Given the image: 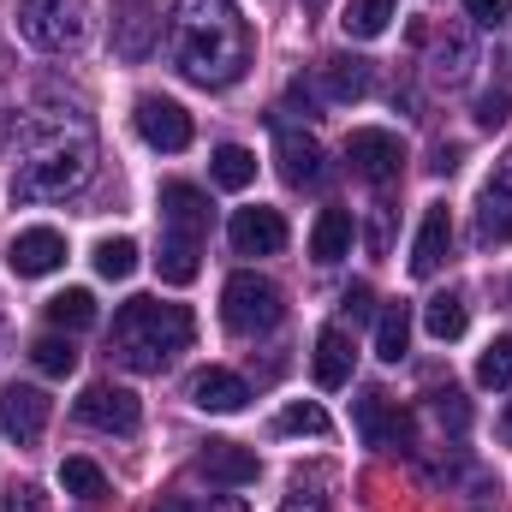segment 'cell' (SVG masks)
<instances>
[{"label":"cell","mask_w":512,"mask_h":512,"mask_svg":"<svg viewBox=\"0 0 512 512\" xmlns=\"http://www.w3.org/2000/svg\"><path fill=\"white\" fill-rule=\"evenodd\" d=\"M167 54L179 78L203 90H227L251 66V24L239 18L233 0H179L167 18Z\"/></svg>","instance_id":"obj_1"},{"label":"cell","mask_w":512,"mask_h":512,"mask_svg":"<svg viewBox=\"0 0 512 512\" xmlns=\"http://www.w3.org/2000/svg\"><path fill=\"white\" fill-rule=\"evenodd\" d=\"M191 340H197V316L185 304H161V298H126L114 310V334H108L114 358L137 376H161L179 352H191Z\"/></svg>","instance_id":"obj_2"},{"label":"cell","mask_w":512,"mask_h":512,"mask_svg":"<svg viewBox=\"0 0 512 512\" xmlns=\"http://www.w3.org/2000/svg\"><path fill=\"white\" fill-rule=\"evenodd\" d=\"M12 143H18V167H12L18 203H48V197H66L90 179V131H78L66 143V131L48 137L42 126H24Z\"/></svg>","instance_id":"obj_3"},{"label":"cell","mask_w":512,"mask_h":512,"mask_svg":"<svg viewBox=\"0 0 512 512\" xmlns=\"http://www.w3.org/2000/svg\"><path fill=\"white\" fill-rule=\"evenodd\" d=\"M280 316H286V304H280V286L274 280H262L251 268H239L227 286H221V322L233 328V334H268V328H280Z\"/></svg>","instance_id":"obj_4"},{"label":"cell","mask_w":512,"mask_h":512,"mask_svg":"<svg viewBox=\"0 0 512 512\" xmlns=\"http://www.w3.org/2000/svg\"><path fill=\"white\" fill-rule=\"evenodd\" d=\"M84 30H90V6L84 0H18V36L48 48V54L78 48Z\"/></svg>","instance_id":"obj_5"},{"label":"cell","mask_w":512,"mask_h":512,"mask_svg":"<svg viewBox=\"0 0 512 512\" xmlns=\"http://www.w3.org/2000/svg\"><path fill=\"white\" fill-rule=\"evenodd\" d=\"M78 423H90V429H102V435H131V429L143 423V405H137L131 387L96 382V387H84V399H78Z\"/></svg>","instance_id":"obj_6"},{"label":"cell","mask_w":512,"mask_h":512,"mask_svg":"<svg viewBox=\"0 0 512 512\" xmlns=\"http://www.w3.org/2000/svg\"><path fill=\"white\" fill-rule=\"evenodd\" d=\"M346 161H352V173L358 179H370V185H387V179H399V167H405V143L382 126H364L346 137Z\"/></svg>","instance_id":"obj_7"},{"label":"cell","mask_w":512,"mask_h":512,"mask_svg":"<svg viewBox=\"0 0 512 512\" xmlns=\"http://www.w3.org/2000/svg\"><path fill=\"white\" fill-rule=\"evenodd\" d=\"M352 417H358V435H364V447H411V417H405V405L382 393V387H370L358 405H352Z\"/></svg>","instance_id":"obj_8"},{"label":"cell","mask_w":512,"mask_h":512,"mask_svg":"<svg viewBox=\"0 0 512 512\" xmlns=\"http://www.w3.org/2000/svg\"><path fill=\"white\" fill-rule=\"evenodd\" d=\"M108 36H114V54H120V60H149L155 42H161V12H155V0H114Z\"/></svg>","instance_id":"obj_9"},{"label":"cell","mask_w":512,"mask_h":512,"mask_svg":"<svg viewBox=\"0 0 512 512\" xmlns=\"http://www.w3.org/2000/svg\"><path fill=\"white\" fill-rule=\"evenodd\" d=\"M131 120H137V137L149 149H161V155H179L191 143V114L179 102H167V96H137V114Z\"/></svg>","instance_id":"obj_10"},{"label":"cell","mask_w":512,"mask_h":512,"mask_svg":"<svg viewBox=\"0 0 512 512\" xmlns=\"http://www.w3.org/2000/svg\"><path fill=\"white\" fill-rule=\"evenodd\" d=\"M48 411H54V405H48L42 387H24V382L0 387V435H6V441H18V447L36 441V435L48 429Z\"/></svg>","instance_id":"obj_11"},{"label":"cell","mask_w":512,"mask_h":512,"mask_svg":"<svg viewBox=\"0 0 512 512\" xmlns=\"http://www.w3.org/2000/svg\"><path fill=\"white\" fill-rule=\"evenodd\" d=\"M6 262H12L18 280H42V274H54V268L66 262V239H60L54 227H24V233L6 245Z\"/></svg>","instance_id":"obj_12"},{"label":"cell","mask_w":512,"mask_h":512,"mask_svg":"<svg viewBox=\"0 0 512 512\" xmlns=\"http://www.w3.org/2000/svg\"><path fill=\"white\" fill-rule=\"evenodd\" d=\"M227 239H233V251L239 256H274L286 245V215L280 209H239L233 221H227Z\"/></svg>","instance_id":"obj_13"},{"label":"cell","mask_w":512,"mask_h":512,"mask_svg":"<svg viewBox=\"0 0 512 512\" xmlns=\"http://www.w3.org/2000/svg\"><path fill=\"white\" fill-rule=\"evenodd\" d=\"M161 221H167V233L173 239H197L203 245V233H209V197L197 191V185H161Z\"/></svg>","instance_id":"obj_14"},{"label":"cell","mask_w":512,"mask_h":512,"mask_svg":"<svg viewBox=\"0 0 512 512\" xmlns=\"http://www.w3.org/2000/svg\"><path fill=\"white\" fill-rule=\"evenodd\" d=\"M197 471H203L209 483H221V489H245V483H256L262 459H256L251 447H239V441H209V447L197 453Z\"/></svg>","instance_id":"obj_15"},{"label":"cell","mask_w":512,"mask_h":512,"mask_svg":"<svg viewBox=\"0 0 512 512\" xmlns=\"http://www.w3.org/2000/svg\"><path fill=\"white\" fill-rule=\"evenodd\" d=\"M274 155H280V179H286V185H322V179H328V167H322V143L304 137V131L280 126Z\"/></svg>","instance_id":"obj_16"},{"label":"cell","mask_w":512,"mask_h":512,"mask_svg":"<svg viewBox=\"0 0 512 512\" xmlns=\"http://www.w3.org/2000/svg\"><path fill=\"white\" fill-rule=\"evenodd\" d=\"M245 399H251V387L245 376H233V370H221V364H209V370H197L191 376V405L197 411H245Z\"/></svg>","instance_id":"obj_17"},{"label":"cell","mask_w":512,"mask_h":512,"mask_svg":"<svg viewBox=\"0 0 512 512\" xmlns=\"http://www.w3.org/2000/svg\"><path fill=\"white\" fill-rule=\"evenodd\" d=\"M447 245H453V215H447V203H435V209L423 215V227H417V245H411V274H417V280L441 274Z\"/></svg>","instance_id":"obj_18"},{"label":"cell","mask_w":512,"mask_h":512,"mask_svg":"<svg viewBox=\"0 0 512 512\" xmlns=\"http://www.w3.org/2000/svg\"><path fill=\"white\" fill-rule=\"evenodd\" d=\"M370 84H376V66H370L364 54H334V60H322V90H328V102H364Z\"/></svg>","instance_id":"obj_19"},{"label":"cell","mask_w":512,"mask_h":512,"mask_svg":"<svg viewBox=\"0 0 512 512\" xmlns=\"http://www.w3.org/2000/svg\"><path fill=\"white\" fill-rule=\"evenodd\" d=\"M352 382V334L340 322H328L316 334V387H346Z\"/></svg>","instance_id":"obj_20"},{"label":"cell","mask_w":512,"mask_h":512,"mask_svg":"<svg viewBox=\"0 0 512 512\" xmlns=\"http://www.w3.org/2000/svg\"><path fill=\"white\" fill-rule=\"evenodd\" d=\"M352 239H358L352 215L346 209H322L316 227H310V256L316 262H340V256H352Z\"/></svg>","instance_id":"obj_21"},{"label":"cell","mask_w":512,"mask_h":512,"mask_svg":"<svg viewBox=\"0 0 512 512\" xmlns=\"http://www.w3.org/2000/svg\"><path fill=\"white\" fill-rule=\"evenodd\" d=\"M334 471L328 465H316V471H298L292 477V489H286V501H280V512H334Z\"/></svg>","instance_id":"obj_22"},{"label":"cell","mask_w":512,"mask_h":512,"mask_svg":"<svg viewBox=\"0 0 512 512\" xmlns=\"http://www.w3.org/2000/svg\"><path fill=\"white\" fill-rule=\"evenodd\" d=\"M477 239L483 245H512V191L489 185L477 197Z\"/></svg>","instance_id":"obj_23"},{"label":"cell","mask_w":512,"mask_h":512,"mask_svg":"<svg viewBox=\"0 0 512 512\" xmlns=\"http://www.w3.org/2000/svg\"><path fill=\"white\" fill-rule=\"evenodd\" d=\"M405 352H411V304H382V316H376V358L399 364Z\"/></svg>","instance_id":"obj_24"},{"label":"cell","mask_w":512,"mask_h":512,"mask_svg":"<svg viewBox=\"0 0 512 512\" xmlns=\"http://www.w3.org/2000/svg\"><path fill=\"white\" fill-rule=\"evenodd\" d=\"M155 262H161V280H167V286H191V280H197V268H203V245H197V239H173V233H167Z\"/></svg>","instance_id":"obj_25"},{"label":"cell","mask_w":512,"mask_h":512,"mask_svg":"<svg viewBox=\"0 0 512 512\" xmlns=\"http://www.w3.org/2000/svg\"><path fill=\"white\" fill-rule=\"evenodd\" d=\"M387 18H393V0H346L340 30H346L352 42H376L387 30Z\"/></svg>","instance_id":"obj_26"},{"label":"cell","mask_w":512,"mask_h":512,"mask_svg":"<svg viewBox=\"0 0 512 512\" xmlns=\"http://www.w3.org/2000/svg\"><path fill=\"white\" fill-rule=\"evenodd\" d=\"M209 173H215L221 191H245V185L256 179V155L245 149V143H221L215 161H209Z\"/></svg>","instance_id":"obj_27"},{"label":"cell","mask_w":512,"mask_h":512,"mask_svg":"<svg viewBox=\"0 0 512 512\" xmlns=\"http://www.w3.org/2000/svg\"><path fill=\"white\" fill-rule=\"evenodd\" d=\"M471 66H477L471 36H465V30H447V42L435 48V78H441V84H465V78H471Z\"/></svg>","instance_id":"obj_28"},{"label":"cell","mask_w":512,"mask_h":512,"mask_svg":"<svg viewBox=\"0 0 512 512\" xmlns=\"http://www.w3.org/2000/svg\"><path fill=\"white\" fill-rule=\"evenodd\" d=\"M48 322H54V328H66V334H78V328H90V322H96V298H90L84 286H66V292H54V298H48Z\"/></svg>","instance_id":"obj_29"},{"label":"cell","mask_w":512,"mask_h":512,"mask_svg":"<svg viewBox=\"0 0 512 512\" xmlns=\"http://www.w3.org/2000/svg\"><path fill=\"white\" fill-rule=\"evenodd\" d=\"M465 322H471V316H465V298H459V292H441V298H429V310H423V328H429L441 346H447V340H459V334H465Z\"/></svg>","instance_id":"obj_30"},{"label":"cell","mask_w":512,"mask_h":512,"mask_svg":"<svg viewBox=\"0 0 512 512\" xmlns=\"http://www.w3.org/2000/svg\"><path fill=\"white\" fill-rule=\"evenodd\" d=\"M30 358H36L42 376H72V370H78V346L60 340V334H42V340L30 346Z\"/></svg>","instance_id":"obj_31"},{"label":"cell","mask_w":512,"mask_h":512,"mask_svg":"<svg viewBox=\"0 0 512 512\" xmlns=\"http://www.w3.org/2000/svg\"><path fill=\"white\" fill-rule=\"evenodd\" d=\"M274 429H280V435H316V441H322V435H328L334 423H328V411H322V405L298 399V405H286V411L274 417Z\"/></svg>","instance_id":"obj_32"},{"label":"cell","mask_w":512,"mask_h":512,"mask_svg":"<svg viewBox=\"0 0 512 512\" xmlns=\"http://www.w3.org/2000/svg\"><path fill=\"white\" fill-rule=\"evenodd\" d=\"M60 483H66V495H78V501H102V495H108V477H102V465H90V459H66V465H60Z\"/></svg>","instance_id":"obj_33"},{"label":"cell","mask_w":512,"mask_h":512,"mask_svg":"<svg viewBox=\"0 0 512 512\" xmlns=\"http://www.w3.org/2000/svg\"><path fill=\"white\" fill-rule=\"evenodd\" d=\"M131 268H137V245L131 239H102L96 245V274L102 280H131Z\"/></svg>","instance_id":"obj_34"},{"label":"cell","mask_w":512,"mask_h":512,"mask_svg":"<svg viewBox=\"0 0 512 512\" xmlns=\"http://www.w3.org/2000/svg\"><path fill=\"white\" fill-rule=\"evenodd\" d=\"M477 382L483 387H512V340H495V346L477 358Z\"/></svg>","instance_id":"obj_35"},{"label":"cell","mask_w":512,"mask_h":512,"mask_svg":"<svg viewBox=\"0 0 512 512\" xmlns=\"http://www.w3.org/2000/svg\"><path fill=\"white\" fill-rule=\"evenodd\" d=\"M435 417H441L447 429H465V423H471V405H465V393H459V387L435 393Z\"/></svg>","instance_id":"obj_36"},{"label":"cell","mask_w":512,"mask_h":512,"mask_svg":"<svg viewBox=\"0 0 512 512\" xmlns=\"http://www.w3.org/2000/svg\"><path fill=\"white\" fill-rule=\"evenodd\" d=\"M0 512H48V495H42L36 483H12L6 501H0Z\"/></svg>","instance_id":"obj_37"},{"label":"cell","mask_w":512,"mask_h":512,"mask_svg":"<svg viewBox=\"0 0 512 512\" xmlns=\"http://www.w3.org/2000/svg\"><path fill=\"white\" fill-rule=\"evenodd\" d=\"M465 18H471V24H507L512 0H465Z\"/></svg>","instance_id":"obj_38"},{"label":"cell","mask_w":512,"mask_h":512,"mask_svg":"<svg viewBox=\"0 0 512 512\" xmlns=\"http://www.w3.org/2000/svg\"><path fill=\"white\" fill-rule=\"evenodd\" d=\"M507 96H483V102H477V120H483V126H501V120H507Z\"/></svg>","instance_id":"obj_39"},{"label":"cell","mask_w":512,"mask_h":512,"mask_svg":"<svg viewBox=\"0 0 512 512\" xmlns=\"http://www.w3.org/2000/svg\"><path fill=\"white\" fill-rule=\"evenodd\" d=\"M346 316H352V322L370 316V286H352V292H346Z\"/></svg>","instance_id":"obj_40"},{"label":"cell","mask_w":512,"mask_h":512,"mask_svg":"<svg viewBox=\"0 0 512 512\" xmlns=\"http://www.w3.org/2000/svg\"><path fill=\"white\" fill-rule=\"evenodd\" d=\"M203 512H251V507H245V495H215Z\"/></svg>","instance_id":"obj_41"},{"label":"cell","mask_w":512,"mask_h":512,"mask_svg":"<svg viewBox=\"0 0 512 512\" xmlns=\"http://www.w3.org/2000/svg\"><path fill=\"white\" fill-rule=\"evenodd\" d=\"M489 185H501V191H512V149L501 155V161H495V179H489Z\"/></svg>","instance_id":"obj_42"},{"label":"cell","mask_w":512,"mask_h":512,"mask_svg":"<svg viewBox=\"0 0 512 512\" xmlns=\"http://www.w3.org/2000/svg\"><path fill=\"white\" fill-rule=\"evenodd\" d=\"M155 512H191V507H185L179 495H167V501H161V507H155Z\"/></svg>","instance_id":"obj_43"},{"label":"cell","mask_w":512,"mask_h":512,"mask_svg":"<svg viewBox=\"0 0 512 512\" xmlns=\"http://www.w3.org/2000/svg\"><path fill=\"white\" fill-rule=\"evenodd\" d=\"M507 441H512V411H507Z\"/></svg>","instance_id":"obj_44"},{"label":"cell","mask_w":512,"mask_h":512,"mask_svg":"<svg viewBox=\"0 0 512 512\" xmlns=\"http://www.w3.org/2000/svg\"><path fill=\"white\" fill-rule=\"evenodd\" d=\"M304 6H322V0H304Z\"/></svg>","instance_id":"obj_45"}]
</instances>
